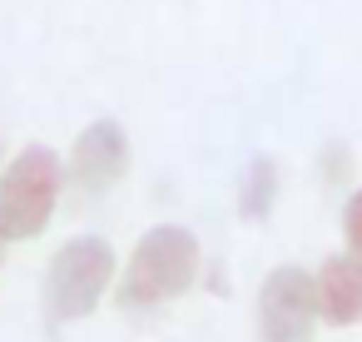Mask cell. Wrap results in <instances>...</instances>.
<instances>
[{
  "mask_svg": "<svg viewBox=\"0 0 362 342\" xmlns=\"http://www.w3.org/2000/svg\"><path fill=\"white\" fill-rule=\"evenodd\" d=\"M199 278H204L199 238L189 228H179V223H159L129 248V263H124V278L115 288V302L124 312H149V307H164V302L184 297Z\"/></svg>",
  "mask_w": 362,
  "mask_h": 342,
  "instance_id": "obj_1",
  "label": "cell"
},
{
  "mask_svg": "<svg viewBox=\"0 0 362 342\" xmlns=\"http://www.w3.org/2000/svg\"><path fill=\"white\" fill-rule=\"evenodd\" d=\"M65 184H70L65 159L45 144H25L16 159H6V169H0V238L6 243L40 238L60 208Z\"/></svg>",
  "mask_w": 362,
  "mask_h": 342,
  "instance_id": "obj_2",
  "label": "cell"
},
{
  "mask_svg": "<svg viewBox=\"0 0 362 342\" xmlns=\"http://www.w3.org/2000/svg\"><path fill=\"white\" fill-rule=\"evenodd\" d=\"M115 268H119V258H115L110 238H100V233L65 238L55 248L50 268H45V317L55 327L90 317L105 302V293L115 283Z\"/></svg>",
  "mask_w": 362,
  "mask_h": 342,
  "instance_id": "obj_3",
  "label": "cell"
},
{
  "mask_svg": "<svg viewBox=\"0 0 362 342\" xmlns=\"http://www.w3.org/2000/svg\"><path fill=\"white\" fill-rule=\"evenodd\" d=\"M258 342H313L317 332V288L308 268H273L258 288Z\"/></svg>",
  "mask_w": 362,
  "mask_h": 342,
  "instance_id": "obj_4",
  "label": "cell"
},
{
  "mask_svg": "<svg viewBox=\"0 0 362 342\" xmlns=\"http://www.w3.org/2000/svg\"><path fill=\"white\" fill-rule=\"evenodd\" d=\"M134 164V149H129V134L119 119H95L75 134L70 154H65V179L80 189V194H110Z\"/></svg>",
  "mask_w": 362,
  "mask_h": 342,
  "instance_id": "obj_5",
  "label": "cell"
},
{
  "mask_svg": "<svg viewBox=\"0 0 362 342\" xmlns=\"http://www.w3.org/2000/svg\"><path fill=\"white\" fill-rule=\"evenodd\" d=\"M313 288H317V317L327 327L362 322V258L352 253L322 258V268L313 273Z\"/></svg>",
  "mask_w": 362,
  "mask_h": 342,
  "instance_id": "obj_6",
  "label": "cell"
},
{
  "mask_svg": "<svg viewBox=\"0 0 362 342\" xmlns=\"http://www.w3.org/2000/svg\"><path fill=\"white\" fill-rule=\"evenodd\" d=\"M278 194H283V169H278V159H273V154L248 159V169H243V179H238V218L263 223V218L273 213Z\"/></svg>",
  "mask_w": 362,
  "mask_h": 342,
  "instance_id": "obj_7",
  "label": "cell"
},
{
  "mask_svg": "<svg viewBox=\"0 0 362 342\" xmlns=\"http://www.w3.org/2000/svg\"><path fill=\"white\" fill-rule=\"evenodd\" d=\"M317 174H322V184H347V179H357L352 144H347V139H327L322 154H317Z\"/></svg>",
  "mask_w": 362,
  "mask_h": 342,
  "instance_id": "obj_8",
  "label": "cell"
},
{
  "mask_svg": "<svg viewBox=\"0 0 362 342\" xmlns=\"http://www.w3.org/2000/svg\"><path fill=\"white\" fill-rule=\"evenodd\" d=\"M342 243L352 258H362V189L342 204Z\"/></svg>",
  "mask_w": 362,
  "mask_h": 342,
  "instance_id": "obj_9",
  "label": "cell"
},
{
  "mask_svg": "<svg viewBox=\"0 0 362 342\" xmlns=\"http://www.w3.org/2000/svg\"><path fill=\"white\" fill-rule=\"evenodd\" d=\"M0 258H6V238H0Z\"/></svg>",
  "mask_w": 362,
  "mask_h": 342,
  "instance_id": "obj_10",
  "label": "cell"
}]
</instances>
